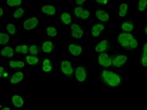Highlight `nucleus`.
<instances>
[{
	"mask_svg": "<svg viewBox=\"0 0 147 110\" xmlns=\"http://www.w3.org/2000/svg\"><path fill=\"white\" fill-rule=\"evenodd\" d=\"M101 77L106 84L111 87H116L121 82V78L116 73L108 70H104L102 72Z\"/></svg>",
	"mask_w": 147,
	"mask_h": 110,
	"instance_id": "f257e3e1",
	"label": "nucleus"
},
{
	"mask_svg": "<svg viewBox=\"0 0 147 110\" xmlns=\"http://www.w3.org/2000/svg\"><path fill=\"white\" fill-rule=\"evenodd\" d=\"M132 38H133V36L131 33L125 32L120 33L118 37V40L123 47H129V42Z\"/></svg>",
	"mask_w": 147,
	"mask_h": 110,
	"instance_id": "f03ea898",
	"label": "nucleus"
},
{
	"mask_svg": "<svg viewBox=\"0 0 147 110\" xmlns=\"http://www.w3.org/2000/svg\"><path fill=\"white\" fill-rule=\"evenodd\" d=\"M98 62L100 65L105 67H108L112 64V59L106 53H101L99 55Z\"/></svg>",
	"mask_w": 147,
	"mask_h": 110,
	"instance_id": "7ed1b4c3",
	"label": "nucleus"
},
{
	"mask_svg": "<svg viewBox=\"0 0 147 110\" xmlns=\"http://www.w3.org/2000/svg\"><path fill=\"white\" fill-rule=\"evenodd\" d=\"M128 61V57L126 55H118L115 56L112 60V64L116 67H120Z\"/></svg>",
	"mask_w": 147,
	"mask_h": 110,
	"instance_id": "20e7f679",
	"label": "nucleus"
},
{
	"mask_svg": "<svg viewBox=\"0 0 147 110\" xmlns=\"http://www.w3.org/2000/svg\"><path fill=\"white\" fill-rule=\"evenodd\" d=\"M61 69L63 74L67 76H70L74 72L71 62L69 61H67V60H65V61L61 62Z\"/></svg>",
	"mask_w": 147,
	"mask_h": 110,
	"instance_id": "39448f33",
	"label": "nucleus"
},
{
	"mask_svg": "<svg viewBox=\"0 0 147 110\" xmlns=\"http://www.w3.org/2000/svg\"><path fill=\"white\" fill-rule=\"evenodd\" d=\"M38 20L36 17H32L28 18L23 23V28L27 30H30L36 27L38 24Z\"/></svg>",
	"mask_w": 147,
	"mask_h": 110,
	"instance_id": "423d86ee",
	"label": "nucleus"
},
{
	"mask_svg": "<svg viewBox=\"0 0 147 110\" xmlns=\"http://www.w3.org/2000/svg\"><path fill=\"white\" fill-rule=\"evenodd\" d=\"M76 78L78 81L82 82L86 79V72L82 67H78L75 72Z\"/></svg>",
	"mask_w": 147,
	"mask_h": 110,
	"instance_id": "0eeeda50",
	"label": "nucleus"
},
{
	"mask_svg": "<svg viewBox=\"0 0 147 110\" xmlns=\"http://www.w3.org/2000/svg\"><path fill=\"white\" fill-rule=\"evenodd\" d=\"M11 101L13 106L16 108H21L24 105V101H23V98L19 95H14L11 98Z\"/></svg>",
	"mask_w": 147,
	"mask_h": 110,
	"instance_id": "6e6552de",
	"label": "nucleus"
},
{
	"mask_svg": "<svg viewBox=\"0 0 147 110\" xmlns=\"http://www.w3.org/2000/svg\"><path fill=\"white\" fill-rule=\"evenodd\" d=\"M69 51L72 55L74 56H78L82 53V49L80 45L71 44L69 46Z\"/></svg>",
	"mask_w": 147,
	"mask_h": 110,
	"instance_id": "1a4fd4ad",
	"label": "nucleus"
},
{
	"mask_svg": "<svg viewBox=\"0 0 147 110\" xmlns=\"http://www.w3.org/2000/svg\"><path fill=\"white\" fill-rule=\"evenodd\" d=\"M96 15L99 20L101 22H107L109 20V15L108 13L105 10L102 9H99V10L96 12Z\"/></svg>",
	"mask_w": 147,
	"mask_h": 110,
	"instance_id": "9d476101",
	"label": "nucleus"
},
{
	"mask_svg": "<svg viewBox=\"0 0 147 110\" xmlns=\"http://www.w3.org/2000/svg\"><path fill=\"white\" fill-rule=\"evenodd\" d=\"M105 29V26L102 24H96L92 26L91 33L92 35L94 37H98L100 33Z\"/></svg>",
	"mask_w": 147,
	"mask_h": 110,
	"instance_id": "9b49d317",
	"label": "nucleus"
},
{
	"mask_svg": "<svg viewBox=\"0 0 147 110\" xmlns=\"http://www.w3.org/2000/svg\"><path fill=\"white\" fill-rule=\"evenodd\" d=\"M108 42L106 40H103L101 42H100L99 44L96 46L95 47V51L97 52H103L105 51H106V49H108Z\"/></svg>",
	"mask_w": 147,
	"mask_h": 110,
	"instance_id": "f8f14e48",
	"label": "nucleus"
},
{
	"mask_svg": "<svg viewBox=\"0 0 147 110\" xmlns=\"http://www.w3.org/2000/svg\"><path fill=\"white\" fill-rule=\"evenodd\" d=\"M24 78L23 73L22 72H16L13 75L11 79H10V82L11 84H17L21 82Z\"/></svg>",
	"mask_w": 147,
	"mask_h": 110,
	"instance_id": "ddd939ff",
	"label": "nucleus"
},
{
	"mask_svg": "<svg viewBox=\"0 0 147 110\" xmlns=\"http://www.w3.org/2000/svg\"><path fill=\"white\" fill-rule=\"evenodd\" d=\"M42 11L43 13H44L48 15H53L55 13L56 9L54 6L52 5H46L42 6Z\"/></svg>",
	"mask_w": 147,
	"mask_h": 110,
	"instance_id": "4468645a",
	"label": "nucleus"
},
{
	"mask_svg": "<svg viewBox=\"0 0 147 110\" xmlns=\"http://www.w3.org/2000/svg\"><path fill=\"white\" fill-rule=\"evenodd\" d=\"M1 54L3 57H12L13 55H14V51H13V49L11 47L7 46L1 50Z\"/></svg>",
	"mask_w": 147,
	"mask_h": 110,
	"instance_id": "2eb2a0df",
	"label": "nucleus"
},
{
	"mask_svg": "<svg viewBox=\"0 0 147 110\" xmlns=\"http://www.w3.org/2000/svg\"><path fill=\"white\" fill-rule=\"evenodd\" d=\"M61 21L64 23L65 25H69L72 22V17L68 13H62L61 16Z\"/></svg>",
	"mask_w": 147,
	"mask_h": 110,
	"instance_id": "dca6fc26",
	"label": "nucleus"
},
{
	"mask_svg": "<svg viewBox=\"0 0 147 110\" xmlns=\"http://www.w3.org/2000/svg\"><path fill=\"white\" fill-rule=\"evenodd\" d=\"M53 50L52 43L49 41L43 42L42 44V51L45 53H51Z\"/></svg>",
	"mask_w": 147,
	"mask_h": 110,
	"instance_id": "f3484780",
	"label": "nucleus"
},
{
	"mask_svg": "<svg viewBox=\"0 0 147 110\" xmlns=\"http://www.w3.org/2000/svg\"><path fill=\"white\" fill-rule=\"evenodd\" d=\"M9 65L11 68L18 69V68H22L25 66L24 62L22 61H11L9 62Z\"/></svg>",
	"mask_w": 147,
	"mask_h": 110,
	"instance_id": "a211bd4d",
	"label": "nucleus"
},
{
	"mask_svg": "<svg viewBox=\"0 0 147 110\" xmlns=\"http://www.w3.org/2000/svg\"><path fill=\"white\" fill-rule=\"evenodd\" d=\"M28 46L26 45H18L15 48L16 52L18 53V54H26L28 52Z\"/></svg>",
	"mask_w": 147,
	"mask_h": 110,
	"instance_id": "6ab92c4d",
	"label": "nucleus"
},
{
	"mask_svg": "<svg viewBox=\"0 0 147 110\" xmlns=\"http://www.w3.org/2000/svg\"><path fill=\"white\" fill-rule=\"evenodd\" d=\"M133 28H134V26L130 22H124L121 25V29L125 32H132Z\"/></svg>",
	"mask_w": 147,
	"mask_h": 110,
	"instance_id": "aec40b11",
	"label": "nucleus"
},
{
	"mask_svg": "<svg viewBox=\"0 0 147 110\" xmlns=\"http://www.w3.org/2000/svg\"><path fill=\"white\" fill-rule=\"evenodd\" d=\"M119 15L121 17H125L126 15L127 10L128 9V5L126 3H122V4L119 6Z\"/></svg>",
	"mask_w": 147,
	"mask_h": 110,
	"instance_id": "412c9836",
	"label": "nucleus"
},
{
	"mask_svg": "<svg viewBox=\"0 0 147 110\" xmlns=\"http://www.w3.org/2000/svg\"><path fill=\"white\" fill-rule=\"evenodd\" d=\"M26 61L27 62L28 64L30 65H35L38 62L39 60L38 58L36 57V56L33 55H28L26 57Z\"/></svg>",
	"mask_w": 147,
	"mask_h": 110,
	"instance_id": "4be33fe9",
	"label": "nucleus"
},
{
	"mask_svg": "<svg viewBox=\"0 0 147 110\" xmlns=\"http://www.w3.org/2000/svg\"><path fill=\"white\" fill-rule=\"evenodd\" d=\"M9 40V36L5 33H0V44L6 45Z\"/></svg>",
	"mask_w": 147,
	"mask_h": 110,
	"instance_id": "5701e85b",
	"label": "nucleus"
},
{
	"mask_svg": "<svg viewBox=\"0 0 147 110\" xmlns=\"http://www.w3.org/2000/svg\"><path fill=\"white\" fill-rule=\"evenodd\" d=\"M83 35H84V32H83L81 28L76 30L72 31V36L75 38H82Z\"/></svg>",
	"mask_w": 147,
	"mask_h": 110,
	"instance_id": "b1692460",
	"label": "nucleus"
},
{
	"mask_svg": "<svg viewBox=\"0 0 147 110\" xmlns=\"http://www.w3.org/2000/svg\"><path fill=\"white\" fill-rule=\"evenodd\" d=\"M22 0H6V4L9 6H16L22 4Z\"/></svg>",
	"mask_w": 147,
	"mask_h": 110,
	"instance_id": "393cba45",
	"label": "nucleus"
},
{
	"mask_svg": "<svg viewBox=\"0 0 147 110\" xmlns=\"http://www.w3.org/2000/svg\"><path fill=\"white\" fill-rule=\"evenodd\" d=\"M47 33L49 36H52V37H53V36H55L57 34V32L56 29L53 27V26H49L47 28Z\"/></svg>",
	"mask_w": 147,
	"mask_h": 110,
	"instance_id": "a878e982",
	"label": "nucleus"
},
{
	"mask_svg": "<svg viewBox=\"0 0 147 110\" xmlns=\"http://www.w3.org/2000/svg\"><path fill=\"white\" fill-rule=\"evenodd\" d=\"M147 6V0H139L138 9L140 11H143Z\"/></svg>",
	"mask_w": 147,
	"mask_h": 110,
	"instance_id": "bb28decb",
	"label": "nucleus"
},
{
	"mask_svg": "<svg viewBox=\"0 0 147 110\" xmlns=\"http://www.w3.org/2000/svg\"><path fill=\"white\" fill-rule=\"evenodd\" d=\"M24 9L21 8H18L13 13V17L15 18H20L24 14Z\"/></svg>",
	"mask_w": 147,
	"mask_h": 110,
	"instance_id": "cd10ccee",
	"label": "nucleus"
},
{
	"mask_svg": "<svg viewBox=\"0 0 147 110\" xmlns=\"http://www.w3.org/2000/svg\"><path fill=\"white\" fill-rule=\"evenodd\" d=\"M39 51V48L38 46L35 45H32L29 47V52L32 55H36L38 54Z\"/></svg>",
	"mask_w": 147,
	"mask_h": 110,
	"instance_id": "c85d7f7f",
	"label": "nucleus"
},
{
	"mask_svg": "<svg viewBox=\"0 0 147 110\" xmlns=\"http://www.w3.org/2000/svg\"><path fill=\"white\" fill-rule=\"evenodd\" d=\"M6 30L9 33H10L11 35H13L16 32V27L15 26L11 24V23H9L7 25H6Z\"/></svg>",
	"mask_w": 147,
	"mask_h": 110,
	"instance_id": "c756f323",
	"label": "nucleus"
},
{
	"mask_svg": "<svg viewBox=\"0 0 147 110\" xmlns=\"http://www.w3.org/2000/svg\"><path fill=\"white\" fill-rule=\"evenodd\" d=\"M84 11V9L82 7H76L74 9V15H76V17L79 18L81 17V15L82 13Z\"/></svg>",
	"mask_w": 147,
	"mask_h": 110,
	"instance_id": "7c9ffc66",
	"label": "nucleus"
},
{
	"mask_svg": "<svg viewBox=\"0 0 147 110\" xmlns=\"http://www.w3.org/2000/svg\"><path fill=\"white\" fill-rule=\"evenodd\" d=\"M129 47L131 49H136L138 47V42L135 38H132L129 42Z\"/></svg>",
	"mask_w": 147,
	"mask_h": 110,
	"instance_id": "2f4dec72",
	"label": "nucleus"
},
{
	"mask_svg": "<svg viewBox=\"0 0 147 110\" xmlns=\"http://www.w3.org/2000/svg\"><path fill=\"white\" fill-rule=\"evenodd\" d=\"M89 15H90V11L89 10H87V9H85V10L83 11V12L82 13L81 17L80 18H81L83 20H86L89 18Z\"/></svg>",
	"mask_w": 147,
	"mask_h": 110,
	"instance_id": "473e14b6",
	"label": "nucleus"
},
{
	"mask_svg": "<svg viewBox=\"0 0 147 110\" xmlns=\"http://www.w3.org/2000/svg\"><path fill=\"white\" fill-rule=\"evenodd\" d=\"M52 67L51 65H43L42 67V70L45 72H49L52 71Z\"/></svg>",
	"mask_w": 147,
	"mask_h": 110,
	"instance_id": "72a5a7b5",
	"label": "nucleus"
},
{
	"mask_svg": "<svg viewBox=\"0 0 147 110\" xmlns=\"http://www.w3.org/2000/svg\"><path fill=\"white\" fill-rule=\"evenodd\" d=\"M142 64L143 66L147 67V56H143L142 58Z\"/></svg>",
	"mask_w": 147,
	"mask_h": 110,
	"instance_id": "f704fd0d",
	"label": "nucleus"
},
{
	"mask_svg": "<svg viewBox=\"0 0 147 110\" xmlns=\"http://www.w3.org/2000/svg\"><path fill=\"white\" fill-rule=\"evenodd\" d=\"M71 28L72 31L76 30H78L79 28H81V27H80L79 25H78V24H76V23H72V24L71 26Z\"/></svg>",
	"mask_w": 147,
	"mask_h": 110,
	"instance_id": "c9c22d12",
	"label": "nucleus"
},
{
	"mask_svg": "<svg viewBox=\"0 0 147 110\" xmlns=\"http://www.w3.org/2000/svg\"><path fill=\"white\" fill-rule=\"evenodd\" d=\"M143 56H147V42L145 43L144 46H143Z\"/></svg>",
	"mask_w": 147,
	"mask_h": 110,
	"instance_id": "e433bc0d",
	"label": "nucleus"
},
{
	"mask_svg": "<svg viewBox=\"0 0 147 110\" xmlns=\"http://www.w3.org/2000/svg\"><path fill=\"white\" fill-rule=\"evenodd\" d=\"M51 65V61L48 59H45L43 61V65Z\"/></svg>",
	"mask_w": 147,
	"mask_h": 110,
	"instance_id": "4c0bfd02",
	"label": "nucleus"
},
{
	"mask_svg": "<svg viewBox=\"0 0 147 110\" xmlns=\"http://www.w3.org/2000/svg\"><path fill=\"white\" fill-rule=\"evenodd\" d=\"M4 68H3V67L1 66L0 67V77L3 78V76L4 74Z\"/></svg>",
	"mask_w": 147,
	"mask_h": 110,
	"instance_id": "58836bf2",
	"label": "nucleus"
},
{
	"mask_svg": "<svg viewBox=\"0 0 147 110\" xmlns=\"http://www.w3.org/2000/svg\"><path fill=\"white\" fill-rule=\"evenodd\" d=\"M86 0H76V3L79 5H81L84 3Z\"/></svg>",
	"mask_w": 147,
	"mask_h": 110,
	"instance_id": "ea45409f",
	"label": "nucleus"
},
{
	"mask_svg": "<svg viewBox=\"0 0 147 110\" xmlns=\"http://www.w3.org/2000/svg\"><path fill=\"white\" fill-rule=\"evenodd\" d=\"M8 72H5L3 76V78H7L8 77Z\"/></svg>",
	"mask_w": 147,
	"mask_h": 110,
	"instance_id": "a19ab883",
	"label": "nucleus"
},
{
	"mask_svg": "<svg viewBox=\"0 0 147 110\" xmlns=\"http://www.w3.org/2000/svg\"><path fill=\"white\" fill-rule=\"evenodd\" d=\"M3 15V9L2 8H0V16H1Z\"/></svg>",
	"mask_w": 147,
	"mask_h": 110,
	"instance_id": "79ce46f5",
	"label": "nucleus"
},
{
	"mask_svg": "<svg viewBox=\"0 0 147 110\" xmlns=\"http://www.w3.org/2000/svg\"><path fill=\"white\" fill-rule=\"evenodd\" d=\"M96 1L100 4H103V2H104L105 0H96Z\"/></svg>",
	"mask_w": 147,
	"mask_h": 110,
	"instance_id": "37998d69",
	"label": "nucleus"
},
{
	"mask_svg": "<svg viewBox=\"0 0 147 110\" xmlns=\"http://www.w3.org/2000/svg\"><path fill=\"white\" fill-rule=\"evenodd\" d=\"M108 0H105V1H104V2H103V4H104V5H106L107 4V3H108Z\"/></svg>",
	"mask_w": 147,
	"mask_h": 110,
	"instance_id": "c03bdc74",
	"label": "nucleus"
},
{
	"mask_svg": "<svg viewBox=\"0 0 147 110\" xmlns=\"http://www.w3.org/2000/svg\"><path fill=\"white\" fill-rule=\"evenodd\" d=\"M145 32L146 33V35H147V26H146L145 28Z\"/></svg>",
	"mask_w": 147,
	"mask_h": 110,
	"instance_id": "a18cd8bd",
	"label": "nucleus"
},
{
	"mask_svg": "<svg viewBox=\"0 0 147 110\" xmlns=\"http://www.w3.org/2000/svg\"><path fill=\"white\" fill-rule=\"evenodd\" d=\"M3 109H4V110H9V108H8V107H5V108H3Z\"/></svg>",
	"mask_w": 147,
	"mask_h": 110,
	"instance_id": "49530a36",
	"label": "nucleus"
}]
</instances>
